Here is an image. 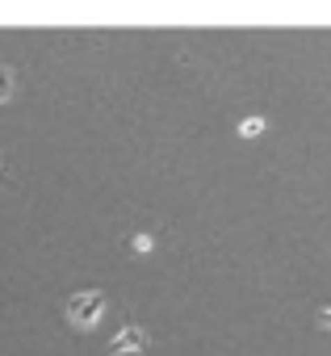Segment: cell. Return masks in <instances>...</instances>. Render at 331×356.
Here are the masks:
<instances>
[{"label": "cell", "mask_w": 331, "mask_h": 356, "mask_svg": "<svg viewBox=\"0 0 331 356\" xmlns=\"http://www.w3.org/2000/svg\"><path fill=\"white\" fill-rule=\"evenodd\" d=\"M63 314H67V323L76 331H92L101 323V314H105V293L101 289H80V293H72L63 302Z\"/></svg>", "instance_id": "obj_1"}, {"label": "cell", "mask_w": 331, "mask_h": 356, "mask_svg": "<svg viewBox=\"0 0 331 356\" xmlns=\"http://www.w3.org/2000/svg\"><path fill=\"white\" fill-rule=\"evenodd\" d=\"M9 97H13V72L0 67V101H9Z\"/></svg>", "instance_id": "obj_3"}, {"label": "cell", "mask_w": 331, "mask_h": 356, "mask_svg": "<svg viewBox=\"0 0 331 356\" xmlns=\"http://www.w3.org/2000/svg\"><path fill=\"white\" fill-rule=\"evenodd\" d=\"M143 348H147V335L138 327H122V335L109 343L113 356H143Z\"/></svg>", "instance_id": "obj_2"}, {"label": "cell", "mask_w": 331, "mask_h": 356, "mask_svg": "<svg viewBox=\"0 0 331 356\" xmlns=\"http://www.w3.org/2000/svg\"><path fill=\"white\" fill-rule=\"evenodd\" d=\"M264 130V118H248L243 122V138H252V134H260Z\"/></svg>", "instance_id": "obj_4"}, {"label": "cell", "mask_w": 331, "mask_h": 356, "mask_svg": "<svg viewBox=\"0 0 331 356\" xmlns=\"http://www.w3.org/2000/svg\"><path fill=\"white\" fill-rule=\"evenodd\" d=\"M314 318H318V327H327V331H331V306H323V310H318Z\"/></svg>", "instance_id": "obj_5"}]
</instances>
